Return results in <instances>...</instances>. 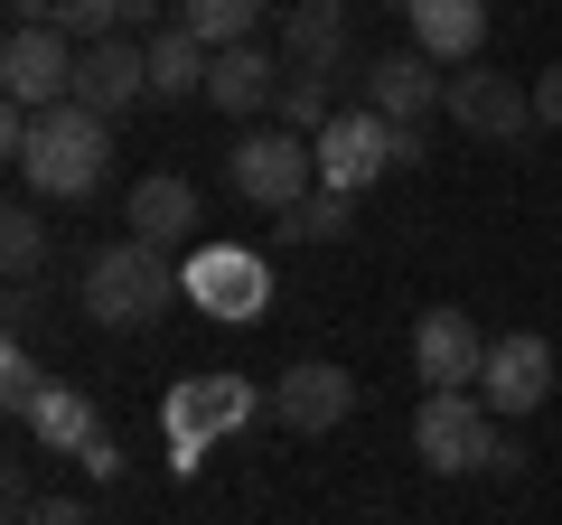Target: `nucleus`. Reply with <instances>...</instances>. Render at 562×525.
<instances>
[{
	"mask_svg": "<svg viewBox=\"0 0 562 525\" xmlns=\"http://www.w3.org/2000/svg\"><path fill=\"white\" fill-rule=\"evenodd\" d=\"M57 29L76 47H103V38H132L122 29V0H57Z\"/></svg>",
	"mask_w": 562,
	"mask_h": 525,
	"instance_id": "nucleus-26",
	"label": "nucleus"
},
{
	"mask_svg": "<svg viewBox=\"0 0 562 525\" xmlns=\"http://www.w3.org/2000/svg\"><path fill=\"white\" fill-rule=\"evenodd\" d=\"M76 57L85 47L66 29H10V47H0V94L29 103V113H57V103H76Z\"/></svg>",
	"mask_w": 562,
	"mask_h": 525,
	"instance_id": "nucleus-7",
	"label": "nucleus"
},
{
	"mask_svg": "<svg viewBox=\"0 0 562 525\" xmlns=\"http://www.w3.org/2000/svg\"><path fill=\"white\" fill-rule=\"evenodd\" d=\"M431 160V142H422V122H394V169H422Z\"/></svg>",
	"mask_w": 562,
	"mask_h": 525,
	"instance_id": "nucleus-29",
	"label": "nucleus"
},
{
	"mask_svg": "<svg viewBox=\"0 0 562 525\" xmlns=\"http://www.w3.org/2000/svg\"><path fill=\"white\" fill-rule=\"evenodd\" d=\"M122 225H132L140 244H160V254H169V244L198 235V188H188L179 169H150V179L132 188V216H122Z\"/></svg>",
	"mask_w": 562,
	"mask_h": 525,
	"instance_id": "nucleus-18",
	"label": "nucleus"
},
{
	"mask_svg": "<svg viewBox=\"0 0 562 525\" xmlns=\"http://www.w3.org/2000/svg\"><path fill=\"white\" fill-rule=\"evenodd\" d=\"M310 150H319V188L357 198V188H375L384 169H394V122L357 103V113H338V122H328V132H319Z\"/></svg>",
	"mask_w": 562,
	"mask_h": 525,
	"instance_id": "nucleus-10",
	"label": "nucleus"
},
{
	"mask_svg": "<svg viewBox=\"0 0 562 525\" xmlns=\"http://www.w3.org/2000/svg\"><path fill=\"white\" fill-rule=\"evenodd\" d=\"M441 113L460 122V132H479V142H506L516 150L525 132H535V85H516L506 66H460L441 94Z\"/></svg>",
	"mask_w": 562,
	"mask_h": 525,
	"instance_id": "nucleus-8",
	"label": "nucleus"
},
{
	"mask_svg": "<svg viewBox=\"0 0 562 525\" xmlns=\"http://www.w3.org/2000/svg\"><path fill=\"white\" fill-rule=\"evenodd\" d=\"M403 20H413V47L431 66H479L487 47V0H403Z\"/></svg>",
	"mask_w": 562,
	"mask_h": 525,
	"instance_id": "nucleus-16",
	"label": "nucleus"
},
{
	"mask_svg": "<svg viewBox=\"0 0 562 525\" xmlns=\"http://www.w3.org/2000/svg\"><path fill=\"white\" fill-rule=\"evenodd\" d=\"M140 94H150V47H140V38H103V47L76 57V103H85V113L113 122V113H132Z\"/></svg>",
	"mask_w": 562,
	"mask_h": 525,
	"instance_id": "nucleus-14",
	"label": "nucleus"
},
{
	"mask_svg": "<svg viewBox=\"0 0 562 525\" xmlns=\"http://www.w3.org/2000/svg\"><path fill=\"white\" fill-rule=\"evenodd\" d=\"M29 432H38L47 450H85V442H94V432H103V413L85 404L76 384H47V404L29 413Z\"/></svg>",
	"mask_w": 562,
	"mask_h": 525,
	"instance_id": "nucleus-20",
	"label": "nucleus"
},
{
	"mask_svg": "<svg viewBox=\"0 0 562 525\" xmlns=\"http://www.w3.org/2000/svg\"><path fill=\"white\" fill-rule=\"evenodd\" d=\"M262 413H272V394H262L254 376H179V384H169V404H160L169 460H179V469H198L206 450L225 442V432L262 423Z\"/></svg>",
	"mask_w": 562,
	"mask_h": 525,
	"instance_id": "nucleus-3",
	"label": "nucleus"
},
{
	"mask_svg": "<svg viewBox=\"0 0 562 525\" xmlns=\"http://www.w3.org/2000/svg\"><path fill=\"white\" fill-rule=\"evenodd\" d=\"M179 29L206 47H244L262 29V0H179Z\"/></svg>",
	"mask_w": 562,
	"mask_h": 525,
	"instance_id": "nucleus-21",
	"label": "nucleus"
},
{
	"mask_svg": "<svg viewBox=\"0 0 562 525\" xmlns=\"http://www.w3.org/2000/svg\"><path fill=\"white\" fill-rule=\"evenodd\" d=\"M535 122H543V132H562V66H543V76H535Z\"/></svg>",
	"mask_w": 562,
	"mask_h": 525,
	"instance_id": "nucleus-28",
	"label": "nucleus"
},
{
	"mask_svg": "<svg viewBox=\"0 0 562 525\" xmlns=\"http://www.w3.org/2000/svg\"><path fill=\"white\" fill-rule=\"evenodd\" d=\"M413 450H422V469L460 479V469H497L506 432H497V413H487V394L469 384V394H422V413H413Z\"/></svg>",
	"mask_w": 562,
	"mask_h": 525,
	"instance_id": "nucleus-5",
	"label": "nucleus"
},
{
	"mask_svg": "<svg viewBox=\"0 0 562 525\" xmlns=\"http://www.w3.org/2000/svg\"><path fill=\"white\" fill-rule=\"evenodd\" d=\"M347 216H357V198H338V188H310V198L281 216V244H338Z\"/></svg>",
	"mask_w": 562,
	"mask_h": 525,
	"instance_id": "nucleus-23",
	"label": "nucleus"
},
{
	"mask_svg": "<svg viewBox=\"0 0 562 525\" xmlns=\"http://www.w3.org/2000/svg\"><path fill=\"white\" fill-rule=\"evenodd\" d=\"M0 262H10V282H29V272L47 262V216H38V198L0 206Z\"/></svg>",
	"mask_w": 562,
	"mask_h": 525,
	"instance_id": "nucleus-22",
	"label": "nucleus"
},
{
	"mask_svg": "<svg viewBox=\"0 0 562 525\" xmlns=\"http://www.w3.org/2000/svg\"><path fill=\"white\" fill-rule=\"evenodd\" d=\"M103 169H113V122H103V113H85V103L38 113V132H29V150H20L29 198L76 206V198H94V188H103Z\"/></svg>",
	"mask_w": 562,
	"mask_h": 525,
	"instance_id": "nucleus-1",
	"label": "nucleus"
},
{
	"mask_svg": "<svg viewBox=\"0 0 562 525\" xmlns=\"http://www.w3.org/2000/svg\"><path fill=\"white\" fill-rule=\"evenodd\" d=\"M10 525H94V516H85V498H38L29 516H10Z\"/></svg>",
	"mask_w": 562,
	"mask_h": 525,
	"instance_id": "nucleus-27",
	"label": "nucleus"
},
{
	"mask_svg": "<svg viewBox=\"0 0 562 525\" xmlns=\"http://www.w3.org/2000/svg\"><path fill=\"white\" fill-rule=\"evenodd\" d=\"M179 272H188V301H198L206 320H225V328L262 320V301H272V262H262L254 244H206V254H188Z\"/></svg>",
	"mask_w": 562,
	"mask_h": 525,
	"instance_id": "nucleus-6",
	"label": "nucleus"
},
{
	"mask_svg": "<svg viewBox=\"0 0 562 525\" xmlns=\"http://www.w3.org/2000/svg\"><path fill=\"white\" fill-rule=\"evenodd\" d=\"M225 188H235L244 206H262V216H291V206L319 188V150H310L301 132H244V142L225 150Z\"/></svg>",
	"mask_w": 562,
	"mask_h": 525,
	"instance_id": "nucleus-4",
	"label": "nucleus"
},
{
	"mask_svg": "<svg viewBox=\"0 0 562 525\" xmlns=\"http://www.w3.org/2000/svg\"><path fill=\"white\" fill-rule=\"evenodd\" d=\"M328 122H338V94H328V85H310V76H291V85H281V132L319 142Z\"/></svg>",
	"mask_w": 562,
	"mask_h": 525,
	"instance_id": "nucleus-25",
	"label": "nucleus"
},
{
	"mask_svg": "<svg viewBox=\"0 0 562 525\" xmlns=\"http://www.w3.org/2000/svg\"><path fill=\"white\" fill-rule=\"evenodd\" d=\"M366 113L384 122H431V103L450 94V76H431V57L422 47H384V57H366Z\"/></svg>",
	"mask_w": 562,
	"mask_h": 525,
	"instance_id": "nucleus-13",
	"label": "nucleus"
},
{
	"mask_svg": "<svg viewBox=\"0 0 562 525\" xmlns=\"http://www.w3.org/2000/svg\"><path fill=\"white\" fill-rule=\"evenodd\" d=\"M281 66L310 85H328L347 66V0H301V10H281Z\"/></svg>",
	"mask_w": 562,
	"mask_h": 525,
	"instance_id": "nucleus-15",
	"label": "nucleus"
},
{
	"mask_svg": "<svg viewBox=\"0 0 562 525\" xmlns=\"http://www.w3.org/2000/svg\"><path fill=\"white\" fill-rule=\"evenodd\" d=\"M76 460H85V469H94V479H113V469H122V442H113V432H94V442H85V450H76Z\"/></svg>",
	"mask_w": 562,
	"mask_h": 525,
	"instance_id": "nucleus-30",
	"label": "nucleus"
},
{
	"mask_svg": "<svg viewBox=\"0 0 562 525\" xmlns=\"http://www.w3.org/2000/svg\"><path fill=\"white\" fill-rule=\"evenodd\" d=\"M140 47H150V94H160V103L206 94V66H216V47H206V38H188V29L169 20L160 38H140Z\"/></svg>",
	"mask_w": 562,
	"mask_h": 525,
	"instance_id": "nucleus-19",
	"label": "nucleus"
},
{
	"mask_svg": "<svg viewBox=\"0 0 562 525\" xmlns=\"http://www.w3.org/2000/svg\"><path fill=\"white\" fill-rule=\"evenodd\" d=\"M347 413H357V376H347V366H291V376L272 384V423L281 432H310V442H319V432H338Z\"/></svg>",
	"mask_w": 562,
	"mask_h": 525,
	"instance_id": "nucleus-12",
	"label": "nucleus"
},
{
	"mask_svg": "<svg viewBox=\"0 0 562 525\" xmlns=\"http://www.w3.org/2000/svg\"><path fill=\"white\" fill-rule=\"evenodd\" d=\"M206 103L216 113H262V103H281V57L272 47H216V66H206Z\"/></svg>",
	"mask_w": 562,
	"mask_h": 525,
	"instance_id": "nucleus-17",
	"label": "nucleus"
},
{
	"mask_svg": "<svg viewBox=\"0 0 562 525\" xmlns=\"http://www.w3.org/2000/svg\"><path fill=\"white\" fill-rule=\"evenodd\" d=\"M0 404H10V423H29V413L47 404V366L29 357V338L0 347Z\"/></svg>",
	"mask_w": 562,
	"mask_h": 525,
	"instance_id": "nucleus-24",
	"label": "nucleus"
},
{
	"mask_svg": "<svg viewBox=\"0 0 562 525\" xmlns=\"http://www.w3.org/2000/svg\"><path fill=\"white\" fill-rule=\"evenodd\" d=\"M413 366H422V384H431V394H469V384H479V366H487L479 320H469V310H422Z\"/></svg>",
	"mask_w": 562,
	"mask_h": 525,
	"instance_id": "nucleus-11",
	"label": "nucleus"
},
{
	"mask_svg": "<svg viewBox=\"0 0 562 525\" xmlns=\"http://www.w3.org/2000/svg\"><path fill=\"white\" fill-rule=\"evenodd\" d=\"M479 394H487V413H497V423H525V413L553 394V347H543L535 328H506V338H487Z\"/></svg>",
	"mask_w": 562,
	"mask_h": 525,
	"instance_id": "nucleus-9",
	"label": "nucleus"
},
{
	"mask_svg": "<svg viewBox=\"0 0 562 525\" xmlns=\"http://www.w3.org/2000/svg\"><path fill=\"white\" fill-rule=\"evenodd\" d=\"M169 301H188V272L160 244L122 235V244H103V254L85 262V320H103V328H150Z\"/></svg>",
	"mask_w": 562,
	"mask_h": 525,
	"instance_id": "nucleus-2",
	"label": "nucleus"
}]
</instances>
